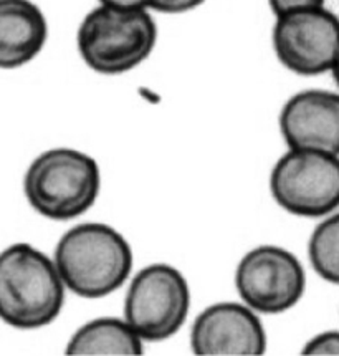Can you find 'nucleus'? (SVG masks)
<instances>
[{
  "label": "nucleus",
  "mask_w": 339,
  "mask_h": 356,
  "mask_svg": "<svg viewBox=\"0 0 339 356\" xmlns=\"http://www.w3.org/2000/svg\"><path fill=\"white\" fill-rule=\"evenodd\" d=\"M280 131L288 147L339 156V93L303 90L280 113Z\"/></svg>",
  "instance_id": "9d476101"
},
{
  "label": "nucleus",
  "mask_w": 339,
  "mask_h": 356,
  "mask_svg": "<svg viewBox=\"0 0 339 356\" xmlns=\"http://www.w3.org/2000/svg\"><path fill=\"white\" fill-rule=\"evenodd\" d=\"M158 24L147 8L99 3L81 20L76 47L93 72L123 75L149 58L158 45Z\"/></svg>",
  "instance_id": "7ed1b4c3"
},
{
  "label": "nucleus",
  "mask_w": 339,
  "mask_h": 356,
  "mask_svg": "<svg viewBox=\"0 0 339 356\" xmlns=\"http://www.w3.org/2000/svg\"><path fill=\"white\" fill-rule=\"evenodd\" d=\"M206 0H154L151 10L159 12V14H185V12L194 10V8L201 7Z\"/></svg>",
  "instance_id": "2eb2a0df"
},
{
  "label": "nucleus",
  "mask_w": 339,
  "mask_h": 356,
  "mask_svg": "<svg viewBox=\"0 0 339 356\" xmlns=\"http://www.w3.org/2000/svg\"><path fill=\"white\" fill-rule=\"evenodd\" d=\"M62 275L55 260L19 242L0 252V320L19 330L50 325L65 305Z\"/></svg>",
  "instance_id": "f257e3e1"
},
{
  "label": "nucleus",
  "mask_w": 339,
  "mask_h": 356,
  "mask_svg": "<svg viewBox=\"0 0 339 356\" xmlns=\"http://www.w3.org/2000/svg\"><path fill=\"white\" fill-rule=\"evenodd\" d=\"M49 22L32 0H0V70H15L40 55Z\"/></svg>",
  "instance_id": "9b49d317"
},
{
  "label": "nucleus",
  "mask_w": 339,
  "mask_h": 356,
  "mask_svg": "<svg viewBox=\"0 0 339 356\" xmlns=\"http://www.w3.org/2000/svg\"><path fill=\"white\" fill-rule=\"evenodd\" d=\"M270 191L278 206L293 216L333 214L339 207V156L288 147L272 169Z\"/></svg>",
  "instance_id": "39448f33"
},
{
  "label": "nucleus",
  "mask_w": 339,
  "mask_h": 356,
  "mask_svg": "<svg viewBox=\"0 0 339 356\" xmlns=\"http://www.w3.org/2000/svg\"><path fill=\"white\" fill-rule=\"evenodd\" d=\"M326 0H268L272 12L275 17L290 14V12L303 10V8L324 7Z\"/></svg>",
  "instance_id": "dca6fc26"
},
{
  "label": "nucleus",
  "mask_w": 339,
  "mask_h": 356,
  "mask_svg": "<svg viewBox=\"0 0 339 356\" xmlns=\"http://www.w3.org/2000/svg\"><path fill=\"white\" fill-rule=\"evenodd\" d=\"M142 338L126 320L97 318L73 333L67 355L136 356L142 353Z\"/></svg>",
  "instance_id": "f8f14e48"
},
{
  "label": "nucleus",
  "mask_w": 339,
  "mask_h": 356,
  "mask_svg": "<svg viewBox=\"0 0 339 356\" xmlns=\"http://www.w3.org/2000/svg\"><path fill=\"white\" fill-rule=\"evenodd\" d=\"M53 260L68 290L83 298H103L129 279L133 249L111 225L86 222L63 234Z\"/></svg>",
  "instance_id": "f03ea898"
},
{
  "label": "nucleus",
  "mask_w": 339,
  "mask_h": 356,
  "mask_svg": "<svg viewBox=\"0 0 339 356\" xmlns=\"http://www.w3.org/2000/svg\"><path fill=\"white\" fill-rule=\"evenodd\" d=\"M99 3L121 8H147V10H151L154 0H99Z\"/></svg>",
  "instance_id": "f3484780"
},
{
  "label": "nucleus",
  "mask_w": 339,
  "mask_h": 356,
  "mask_svg": "<svg viewBox=\"0 0 339 356\" xmlns=\"http://www.w3.org/2000/svg\"><path fill=\"white\" fill-rule=\"evenodd\" d=\"M273 51L286 70L303 76L331 72L339 55V17L326 7L275 17Z\"/></svg>",
  "instance_id": "6e6552de"
},
{
  "label": "nucleus",
  "mask_w": 339,
  "mask_h": 356,
  "mask_svg": "<svg viewBox=\"0 0 339 356\" xmlns=\"http://www.w3.org/2000/svg\"><path fill=\"white\" fill-rule=\"evenodd\" d=\"M301 353L311 356H339V332L331 330L313 337Z\"/></svg>",
  "instance_id": "4468645a"
},
{
  "label": "nucleus",
  "mask_w": 339,
  "mask_h": 356,
  "mask_svg": "<svg viewBox=\"0 0 339 356\" xmlns=\"http://www.w3.org/2000/svg\"><path fill=\"white\" fill-rule=\"evenodd\" d=\"M190 346L204 356H256L267 350V333L249 305L220 302L195 318Z\"/></svg>",
  "instance_id": "1a4fd4ad"
},
{
  "label": "nucleus",
  "mask_w": 339,
  "mask_h": 356,
  "mask_svg": "<svg viewBox=\"0 0 339 356\" xmlns=\"http://www.w3.org/2000/svg\"><path fill=\"white\" fill-rule=\"evenodd\" d=\"M101 191L97 159L73 147H53L37 156L24 177V193L38 214L69 220L94 206Z\"/></svg>",
  "instance_id": "20e7f679"
},
{
  "label": "nucleus",
  "mask_w": 339,
  "mask_h": 356,
  "mask_svg": "<svg viewBox=\"0 0 339 356\" xmlns=\"http://www.w3.org/2000/svg\"><path fill=\"white\" fill-rule=\"evenodd\" d=\"M190 290L185 277L167 264L139 270L124 298V320L144 341L176 335L189 315Z\"/></svg>",
  "instance_id": "423d86ee"
},
{
  "label": "nucleus",
  "mask_w": 339,
  "mask_h": 356,
  "mask_svg": "<svg viewBox=\"0 0 339 356\" xmlns=\"http://www.w3.org/2000/svg\"><path fill=\"white\" fill-rule=\"evenodd\" d=\"M331 75H333L334 81H336V85H338V88H339V55H338L336 62H334L333 68H331Z\"/></svg>",
  "instance_id": "a211bd4d"
},
{
  "label": "nucleus",
  "mask_w": 339,
  "mask_h": 356,
  "mask_svg": "<svg viewBox=\"0 0 339 356\" xmlns=\"http://www.w3.org/2000/svg\"><path fill=\"white\" fill-rule=\"evenodd\" d=\"M308 255L321 279L339 285V212L326 216L313 231Z\"/></svg>",
  "instance_id": "ddd939ff"
},
{
  "label": "nucleus",
  "mask_w": 339,
  "mask_h": 356,
  "mask_svg": "<svg viewBox=\"0 0 339 356\" xmlns=\"http://www.w3.org/2000/svg\"><path fill=\"white\" fill-rule=\"evenodd\" d=\"M237 292L256 314L276 315L293 308L306 290V273L293 252L260 245L247 252L237 266Z\"/></svg>",
  "instance_id": "0eeeda50"
}]
</instances>
